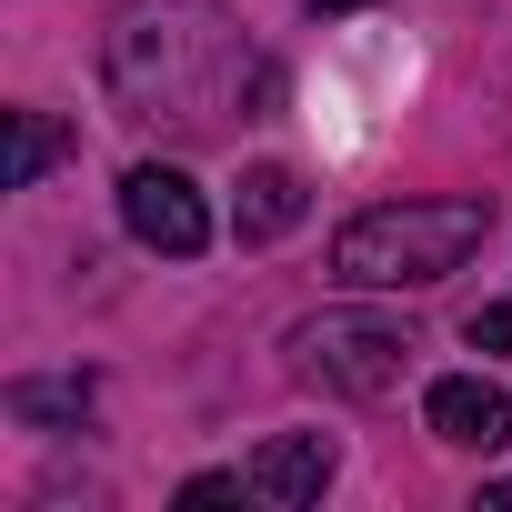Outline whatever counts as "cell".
Returning a JSON list of instances; mask_svg holds the SVG:
<instances>
[{"instance_id": "1", "label": "cell", "mask_w": 512, "mask_h": 512, "mask_svg": "<svg viewBox=\"0 0 512 512\" xmlns=\"http://www.w3.org/2000/svg\"><path fill=\"white\" fill-rule=\"evenodd\" d=\"M101 71H111V101L131 121L181 131V141L231 131V111L251 91H272V71L251 61V41L221 0H121L111 41H101Z\"/></svg>"}, {"instance_id": "11", "label": "cell", "mask_w": 512, "mask_h": 512, "mask_svg": "<svg viewBox=\"0 0 512 512\" xmlns=\"http://www.w3.org/2000/svg\"><path fill=\"white\" fill-rule=\"evenodd\" d=\"M492 512H512V472H502V482H492Z\"/></svg>"}, {"instance_id": "6", "label": "cell", "mask_w": 512, "mask_h": 512, "mask_svg": "<svg viewBox=\"0 0 512 512\" xmlns=\"http://www.w3.org/2000/svg\"><path fill=\"white\" fill-rule=\"evenodd\" d=\"M332 472H342L332 432H282V442H262V452H251V492H262V502H282V512L322 502V492H332Z\"/></svg>"}, {"instance_id": "9", "label": "cell", "mask_w": 512, "mask_h": 512, "mask_svg": "<svg viewBox=\"0 0 512 512\" xmlns=\"http://www.w3.org/2000/svg\"><path fill=\"white\" fill-rule=\"evenodd\" d=\"M11 412L21 422H81L91 412V382H11Z\"/></svg>"}, {"instance_id": "10", "label": "cell", "mask_w": 512, "mask_h": 512, "mask_svg": "<svg viewBox=\"0 0 512 512\" xmlns=\"http://www.w3.org/2000/svg\"><path fill=\"white\" fill-rule=\"evenodd\" d=\"M462 342H472V352H512V302L472 312V322H462Z\"/></svg>"}, {"instance_id": "2", "label": "cell", "mask_w": 512, "mask_h": 512, "mask_svg": "<svg viewBox=\"0 0 512 512\" xmlns=\"http://www.w3.org/2000/svg\"><path fill=\"white\" fill-rule=\"evenodd\" d=\"M482 231H492L482 201H372L332 241V282H352V292H432L442 272H462L482 251Z\"/></svg>"}, {"instance_id": "12", "label": "cell", "mask_w": 512, "mask_h": 512, "mask_svg": "<svg viewBox=\"0 0 512 512\" xmlns=\"http://www.w3.org/2000/svg\"><path fill=\"white\" fill-rule=\"evenodd\" d=\"M312 11H372V0H312Z\"/></svg>"}, {"instance_id": "3", "label": "cell", "mask_w": 512, "mask_h": 512, "mask_svg": "<svg viewBox=\"0 0 512 512\" xmlns=\"http://www.w3.org/2000/svg\"><path fill=\"white\" fill-rule=\"evenodd\" d=\"M412 352H422V342H412L402 322H372V312H322V322L292 332V372L322 382V392H342V402H382V392H402Z\"/></svg>"}, {"instance_id": "8", "label": "cell", "mask_w": 512, "mask_h": 512, "mask_svg": "<svg viewBox=\"0 0 512 512\" xmlns=\"http://www.w3.org/2000/svg\"><path fill=\"white\" fill-rule=\"evenodd\" d=\"M51 161H61V121H51V111H11V171H0V181L31 191Z\"/></svg>"}, {"instance_id": "4", "label": "cell", "mask_w": 512, "mask_h": 512, "mask_svg": "<svg viewBox=\"0 0 512 512\" xmlns=\"http://www.w3.org/2000/svg\"><path fill=\"white\" fill-rule=\"evenodd\" d=\"M121 221H131L141 251H161V262H191V251L211 241V201H201V181L171 171V161L121 171Z\"/></svg>"}, {"instance_id": "7", "label": "cell", "mask_w": 512, "mask_h": 512, "mask_svg": "<svg viewBox=\"0 0 512 512\" xmlns=\"http://www.w3.org/2000/svg\"><path fill=\"white\" fill-rule=\"evenodd\" d=\"M292 221H302V171L251 161V171H241V201H231V231H241V241H282Z\"/></svg>"}, {"instance_id": "5", "label": "cell", "mask_w": 512, "mask_h": 512, "mask_svg": "<svg viewBox=\"0 0 512 512\" xmlns=\"http://www.w3.org/2000/svg\"><path fill=\"white\" fill-rule=\"evenodd\" d=\"M422 422H432L452 452H502V442H512V392L482 382V372H442V382L422 392Z\"/></svg>"}]
</instances>
